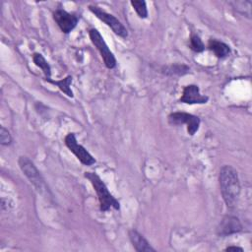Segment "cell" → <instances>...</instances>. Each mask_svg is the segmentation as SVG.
<instances>
[{
	"label": "cell",
	"instance_id": "obj_2",
	"mask_svg": "<svg viewBox=\"0 0 252 252\" xmlns=\"http://www.w3.org/2000/svg\"><path fill=\"white\" fill-rule=\"evenodd\" d=\"M85 177L91 182L93 185L94 191L96 192L98 201H99V207L102 212L108 211L110 208H113L115 210L120 209L119 202L110 194L108 191L106 185L101 180V178L95 173V172H85Z\"/></svg>",
	"mask_w": 252,
	"mask_h": 252
},
{
	"label": "cell",
	"instance_id": "obj_13",
	"mask_svg": "<svg viewBox=\"0 0 252 252\" xmlns=\"http://www.w3.org/2000/svg\"><path fill=\"white\" fill-rule=\"evenodd\" d=\"M229 5L237 13H239L249 19L251 18V8H252L251 1H249V0H234V1H230Z\"/></svg>",
	"mask_w": 252,
	"mask_h": 252
},
{
	"label": "cell",
	"instance_id": "obj_10",
	"mask_svg": "<svg viewBox=\"0 0 252 252\" xmlns=\"http://www.w3.org/2000/svg\"><path fill=\"white\" fill-rule=\"evenodd\" d=\"M242 230V224L238 218L234 216H225L220 222L217 232L220 236H227Z\"/></svg>",
	"mask_w": 252,
	"mask_h": 252
},
{
	"label": "cell",
	"instance_id": "obj_6",
	"mask_svg": "<svg viewBox=\"0 0 252 252\" xmlns=\"http://www.w3.org/2000/svg\"><path fill=\"white\" fill-rule=\"evenodd\" d=\"M66 147L76 156V158L85 165H92L95 163L94 158L82 146L78 143L74 133H69L65 137Z\"/></svg>",
	"mask_w": 252,
	"mask_h": 252
},
{
	"label": "cell",
	"instance_id": "obj_7",
	"mask_svg": "<svg viewBox=\"0 0 252 252\" xmlns=\"http://www.w3.org/2000/svg\"><path fill=\"white\" fill-rule=\"evenodd\" d=\"M168 121L170 124L174 125L186 124L187 132L191 136H193L199 130L200 126V118L186 112H172L168 115Z\"/></svg>",
	"mask_w": 252,
	"mask_h": 252
},
{
	"label": "cell",
	"instance_id": "obj_14",
	"mask_svg": "<svg viewBox=\"0 0 252 252\" xmlns=\"http://www.w3.org/2000/svg\"><path fill=\"white\" fill-rule=\"evenodd\" d=\"M47 82L57 86L59 88V90L61 92H63L67 96L69 97H73L74 96V94L71 90V84H72V76H67L66 78L62 79V80H58V81H55V80H52L51 78H48V79H45Z\"/></svg>",
	"mask_w": 252,
	"mask_h": 252
},
{
	"label": "cell",
	"instance_id": "obj_19",
	"mask_svg": "<svg viewBox=\"0 0 252 252\" xmlns=\"http://www.w3.org/2000/svg\"><path fill=\"white\" fill-rule=\"evenodd\" d=\"M12 143V137L9 131L4 127H0V144L2 146H9Z\"/></svg>",
	"mask_w": 252,
	"mask_h": 252
},
{
	"label": "cell",
	"instance_id": "obj_16",
	"mask_svg": "<svg viewBox=\"0 0 252 252\" xmlns=\"http://www.w3.org/2000/svg\"><path fill=\"white\" fill-rule=\"evenodd\" d=\"M32 61L33 63L42 70L43 74L45 75L44 79H48L51 76V68L50 65L48 64V62L46 61V59L42 56V54L40 53H33L32 55Z\"/></svg>",
	"mask_w": 252,
	"mask_h": 252
},
{
	"label": "cell",
	"instance_id": "obj_12",
	"mask_svg": "<svg viewBox=\"0 0 252 252\" xmlns=\"http://www.w3.org/2000/svg\"><path fill=\"white\" fill-rule=\"evenodd\" d=\"M208 47L218 58H224L230 53V47L226 43L216 38H211L209 40Z\"/></svg>",
	"mask_w": 252,
	"mask_h": 252
},
{
	"label": "cell",
	"instance_id": "obj_15",
	"mask_svg": "<svg viewBox=\"0 0 252 252\" xmlns=\"http://www.w3.org/2000/svg\"><path fill=\"white\" fill-rule=\"evenodd\" d=\"M189 71H190V68L184 64H173V65H169V66H164L161 69V72L163 74L169 75V76H173V75L183 76V75L189 73Z\"/></svg>",
	"mask_w": 252,
	"mask_h": 252
},
{
	"label": "cell",
	"instance_id": "obj_5",
	"mask_svg": "<svg viewBox=\"0 0 252 252\" xmlns=\"http://www.w3.org/2000/svg\"><path fill=\"white\" fill-rule=\"evenodd\" d=\"M90 38L93 42V44L96 47L98 52L100 53V56L105 64V66L109 69H112L116 66V59L111 52V50L108 48L106 42L104 41L102 35L96 29H91L89 32Z\"/></svg>",
	"mask_w": 252,
	"mask_h": 252
},
{
	"label": "cell",
	"instance_id": "obj_4",
	"mask_svg": "<svg viewBox=\"0 0 252 252\" xmlns=\"http://www.w3.org/2000/svg\"><path fill=\"white\" fill-rule=\"evenodd\" d=\"M89 10L97 18L99 19L101 22H103L106 26H108L112 32L117 34L118 36L122 37V38H126L128 36V31L127 29L123 26V24L113 15L103 11L102 9H100L97 6H94V5H90L89 6Z\"/></svg>",
	"mask_w": 252,
	"mask_h": 252
},
{
	"label": "cell",
	"instance_id": "obj_20",
	"mask_svg": "<svg viewBox=\"0 0 252 252\" xmlns=\"http://www.w3.org/2000/svg\"><path fill=\"white\" fill-rule=\"evenodd\" d=\"M224 250H225V251H233V252H235V251H240V252H242V251H243V249H242L241 247H238V246H228V247H226Z\"/></svg>",
	"mask_w": 252,
	"mask_h": 252
},
{
	"label": "cell",
	"instance_id": "obj_11",
	"mask_svg": "<svg viewBox=\"0 0 252 252\" xmlns=\"http://www.w3.org/2000/svg\"><path fill=\"white\" fill-rule=\"evenodd\" d=\"M129 238L133 247L138 252H156V249L151 246L149 241L137 230L131 229L129 231Z\"/></svg>",
	"mask_w": 252,
	"mask_h": 252
},
{
	"label": "cell",
	"instance_id": "obj_17",
	"mask_svg": "<svg viewBox=\"0 0 252 252\" xmlns=\"http://www.w3.org/2000/svg\"><path fill=\"white\" fill-rule=\"evenodd\" d=\"M131 5L139 18L146 19L148 17V9H147V3L143 0H132Z\"/></svg>",
	"mask_w": 252,
	"mask_h": 252
},
{
	"label": "cell",
	"instance_id": "obj_18",
	"mask_svg": "<svg viewBox=\"0 0 252 252\" xmlns=\"http://www.w3.org/2000/svg\"><path fill=\"white\" fill-rule=\"evenodd\" d=\"M190 48L195 52H202L205 49V45L197 34H192L190 37Z\"/></svg>",
	"mask_w": 252,
	"mask_h": 252
},
{
	"label": "cell",
	"instance_id": "obj_3",
	"mask_svg": "<svg viewBox=\"0 0 252 252\" xmlns=\"http://www.w3.org/2000/svg\"><path fill=\"white\" fill-rule=\"evenodd\" d=\"M19 166L25 176L29 179L31 184L36 189V191L43 196H51L48 186L46 185L43 177L41 176L38 169L35 167L34 163L27 157H20L18 160Z\"/></svg>",
	"mask_w": 252,
	"mask_h": 252
},
{
	"label": "cell",
	"instance_id": "obj_8",
	"mask_svg": "<svg viewBox=\"0 0 252 252\" xmlns=\"http://www.w3.org/2000/svg\"><path fill=\"white\" fill-rule=\"evenodd\" d=\"M53 19L64 33L72 32L78 24V18L63 9H57L53 13Z\"/></svg>",
	"mask_w": 252,
	"mask_h": 252
},
{
	"label": "cell",
	"instance_id": "obj_9",
	"mask_svg": "<svg viewBox=\"0 0 252 252\" xmlns=\"http://www.w3.org/2000/svg\"><path fill=\"white\" fill-rule=\"evenodd\" d=\"M209 97L201 94L200 89L196 85H188L183 89L182 95L179 99L180 102L186 104H204L207 103Z\"/></svg>",
	"mask_w": 252,
	"mask_h": 252
},
{
	"label": "cell",
	"instance_id": "obj_1",
	"mask_svg": "<svg viewBox=\"0 0 252 252\" xmlns=\"http://www.w3.org/2000/svg\"><path fill=\"white\" fill-rule=\"evenodd\" d=\"M219 182L222 199L228 209H233L240 195V182L237 171L231 165H222L220 169Z\"/></svg>",
	"mask_w": 252,
	"mask_h": 252
}]
</instances>
